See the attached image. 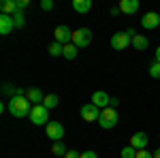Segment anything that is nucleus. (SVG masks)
<instances>
[{
    "label": "nucleus",
    "mask_w": 160,
    "mask_h": 158,
    "mask_svg": "<svg viewBox=\"0 0 160 158\" xmlns=\"http://www.w3.org/2000/svg\"><path fill=\"white\" fill-rule=\"evenodd\" d=\"M137 158H154V154H149L148 150H137Z\"/></svg>",
    "instance_id": "27"
},
{
    "label": "nucleus",
    "mask_w": 160,
    "mask_h": 158,
    "mask_svg": "<svg viewBox=\"0 0 160 158\" xmlns=\"http://www.w3.org/2000/svg\"><path fill=\"white\" fill-rule=\"evenodd\" d=\"M92 105H96L100 111L102 109H107L111 105V96L107 94V92H102V90H98V92H94L92 94Z\"/></svg>",
    "instance_id": "9"
},
{
    "label": "nucleus",
    "mask_w": 160,
    "mask_h": 158,
    "mask_svg": "<svg viewBox=\"0 0 160 158\" xmlns=\"http://www.w3.org/2000/svg\"><path fill=\"white\" fill-rule=\"evenodd\" d=\"M13 28H15L13 15H0V34H9Z\"/></svg>",
    "instance_id": "13"
},
{
    "label": "nucleus",
    "mask_w": 160,
    "mask_h": 158,
    "mask_svg": "<svg viewBox=\"0 0 160 158\" xmlns=\"http://www.w3.org/2000/svg\"><path fill=\"white\" fill-rule=\"evenodd\" d=\"M26 98H28L30 103H34V105H43V100H45V94H43L38 88H30V90L26 92Z\"/></svg>",
    "instance_id": "14"
},
{
    "label": "nucleus",
    "mask_w": 160,
    "mask_h": 158,
    "mask_svg": "<svg viewBox=\"0 0 160 158\" xmlns=\"http://www.w3.org/2000/svg\"><path fill=\"white\" fill-rule=\"evenodd\" d=\"M92 43V30L90 28H79V30H75L73 32V45L77 47H88Z\"/></svg>",
    "instance_id": "5"
},
{
    "label": "nucleus",
    "mask_w": 160,
    "mask_h": 158,
    "mask_svg": "<svg viewBox=\"0 0 160 158\" xmlns=\"http://www.w3.org/2000/svg\"><path fill=\"white\" fill-rule=\"evenodd\" d=\"M49 109L45 105H32V113H30V122L34 126H47L49 124Z\"/></svg>",
    "instance_id": "3"
},
{
    "label": "nucleus",
    "mask_w": 160,
    "mask_h": 158,
    "mask_svg": "<svg viewBox=\"0 0 160 158\" xmlns=\"http://www.w3.org/2000/svg\"><path fill=\"white\" fill-rule=\"evenodd\" d=\"M0 9H2V15H15V13L19 11V7H17V0H2Z\"/></svg>",
    "instance_id": "15"
},
{
    "label": "nucleus",
    "mask_w": 160,
    "mask_h": 158,
    "mask_svg": "<svg viewBox=\"0 0 160 158\" xmlns=\"http://www.w3.org/2000/svg\"><path fill=\"white\" fill-rule=\"evenodd\" d=\"M158 30H160V26H158Z\"/></svg>",
    "instance_id": "35"
},
{
    "label": "nucleus",
    "mask_w": 160,
    "mask_h": 158,
    "mask_svg": "<svg viewBox=\"0 0 160 158\" xmlns=\"http://www.w3.org/2000/svg\"><path fill=\"white\" fill-rule=\"evenodd\" d=\"M66 147H64V143L62 141H56L53 145H51V154H56V156H66Z\"/></svg>",
    "instance_id": "20"
},
{
    "label": "nucleus",
    "mask_w": 160,
    "mask_h": 158,
    "mask_svg": "<svg viewBox=\"0 0 160 158\" xmlns=\"http://www.w3.org/2000/svg\"><path fill=\"white\" fill-rule=\"evenodd\" d=\"M154 56H156V62H160V47H156V51H154Z\"/></svg>",
    "instance_id": "33"
},
{
    "label": "nucleus",
    "mask_w": 160,
    "mask_h": 158,
    "mask_svg": "<svg viewBox=\"0 0 160 158\" xmlns=\"http://www.w3.org/2000/svg\"><path fill=\"white\" fill-rule=\"evenodd\" d=\"M118 103H120V100L113 96V98H111V105H109V107H113V109H115V107H118Z\"/></svg>",
    "instance_id": "31"
},
{
    "label": "nucleus",
    "mask_w": 160,
    "mask_h": 158,
    "mask_svg": "<svg viewBox=\"0 0 160 158\" xmlns=\"http://www.w3.org/2000/svg\"><path fill=\"white\" fill-rule=\"evenodd\" d=\"M79 156H81L79 152H75V150H68V152H66V156H64V158H79Z\"/></svg>",
    "instance_id": "29"
},
{
    "label": "nucleus",
    "mask_w": 160,
    "mask_h": 158,
    "mask_svg": "<svg viewBox=\"0 0 160 158\" xmlns=\"http://www.w3.org/2000/svg\"><path fill=\"white\" fill-rule=\"evenodd\" d=\"M118 111L113 109V107H107V109L100 111V118H98V124L100 128H105V130H109V128H113L115 124H118Z\"/></svg>",
    "instance_id": "4"
},
{
    "label": "nucleus",
    "mask_w": 160,
    "mask_h": 158,
    "mask_svg": "<svg viewBox=\"0 0 160 158\" xmlns=\"http://www.w3.org/2000/svg\"><path fill=\"white\" fill-rule=\"evenodd\" d=\"M9 111H11L15 118H30L32 107H30V100L26 96H13L9 100Z\"/></svg>",
    "instance_id": "1"
},
{
    "label": "nucleus",
    "mask_w": 160,
    "mask_h": 158,
    "mask_svg": "<svg viewBox=\"0 0 160 158\" xmlns=\"http://www.w3.org/2000/svg\"><path fill=\"white\" fill-rule=\"evenodd\" d=\"M28 4H30L28 0H17V7H19V11H24V9L28 7Z\"/></svg>",
    "instance_id": "30"
},
{
    "label": "nucleus",
    "mask_w": 160,
    "mask_h": 158,
    "mask_svg": "<svg viewBox=\"0 0 160 158\" xmlns=\"http://www.w3.org/2000/svg\"><path fill=\"white\" fill-rule=\"evenodd\" d=\"M41 9H43V11H51V9H53V0H43V2H41Z\"/></svg>",
    "instance_id": "26"
},
{
    "label": "nucleus",
    "mask_w": 160,
    "mask_h": 158,
    "mask_svg": "<svg viewBox=\"0 0 160 158\" xmlns=\"http://www.w3.org/2000/svg\"><path fill=\"white\" fill-rule=\"evenodd\" d=\"M58 103H60L58 94H47V96H45V100H43V105H45L47 109H53V107H58Z\"/></svg>",
    "instance_id": "19"
},
{
    "label": "nucleus",
    "mask_w": 160,
    "mask_h": 158,
    "mask_svg": "<svg viewBox=\"0 0 160 158\" xmlns=\"http://www.w3.org/2000/svg\"><path fill=\"white\" fill-rule=\"evenodd\" d=\"M154 158H160V147L156 150V152H154Z\"/></svg>",
    "instance_id": "34"
},
{
    "label": "nucleus",
    "mask_w": 160,
    "mask_h": 158,
    "mask_svg": "<svg viewBox=\"0 0 160 158\" xmlns=\"http://www.w3.org/2000/svg\"><path fill=\"white\" fill-rule=\"evenodd\" d=\"M2 92H4V94H7V96H17V88H13L11 84H4L2 85Z\"/></svg>",
    "instance_id": "25"
},
{
    "label": "nucleus",
    "mask_w": 160,
    "mask_h": 158,
    "mask_svg": "<svg viewBox=\"0 0 160 158\" xmlns=\"http://www.w3.org/2000/svg\"><path fill=\"white\" fill-rule=\"evenodd\" d=\"M64 54V45H60V43H51L49 45V56H53V58H58V56H62Z\"/></svg>",
    "instance_id": "21"
},
{
    "label": "nucleus",
    "mask_w": 160,
    "mask_h": 158,
    "mask_svg": "<svg viewBox=\"0 0 160 158\" xmlns=\"http://www.w3.org/2000/svg\"><path fill=\"white\" fill-rule=\"evenodd\" d=\"M141 26L145 28V30H154V28H158L160 26V15L158 13H145L143 17H141Z\"/></svg>",
    "instance_id": "10"
},
{
    "label": "nucleus",
    "mask_w": 160,
    "mask_h": 158,
    "mask_svg": "<svg viewBox=\"0 0 160 158\" xmlns=\"http://www.w3.org/2000/svg\"><path fill=\"white\" fill-rule=\"evenodd\" d=\"M73 9L77 13H88L92 9V0H73Z\"/></svg>",
    "instance_id": "17"
},
{
    "label": "nucleus",
    "mask_w": 160,
    "mask_h": 158,
    "mask_svg": "<svg viewBox=\"0 0 160 158\" xmlns=\"http://www.w3.org/2000/svg\"><path fill=\"white\" fill-rule=\"evenodd\" d=\"M137 32L130 28V30H126V32H115L113 37H111V47L113 49H126L128 45H132V37H135Z\"/></svg>",
    "instance_id": "2"
},
{
    "label": "nucleus",
    "mask_w": 160,
    "mask_h": 158,
    "mask_svg": "<svg viewBox=\"0 0 160 158\" xmlns=\"http://www.w3.org/2000/svg\"><path fill=\"white\" fill-rule=\"evenodd\" d=\"M79 158H98V154H96V152H92V150H88V152H83Z\"/></svg>",
    "instance_id": "28"
},
{
    "label": "nucleus",
    "mask_w": 160,
    "mask_h": 158,
    "mask_svg": "<svg viewBox=\"0 0 160 158\" xmlns=\"http://www.w3.org/2000/svg\"><path fill=\"white\" fill-rule=\"evenodd\" d=\"M132 47L139 49V51H143V49L149 47V41L143 37V34H135V37H132Z\"/></svg>",
    "instance_id": "16"
},
{
    "label": "nucleus",
    "mask_w": 160,
    "mask_h": 158,
    "mask_svg": "<svg viewBox=\"0 0 160 158\" xmlns=\"http://www.w3.org/2000/svg\"><path fill=\"white\" fill-rule=\"evenodd\" d=\"M13 22H15V28H24V26H26L24 11H17V13H15V15H13Z\"/></svg>",
    "instance_id": "22"
},
{
    "label": "nucleus",
    "mask_w": 160,
    "mask_h": 158,
    "mask_svg": "<svg viewBox=\"0 0 160 158\" xmlns=\"http://www.w3.org/2000/svg\"><path fill=\"white\" fill-rule=\"evenodd\" d=\"M77 51H79V47L73 45V43H68V45H64V54H62V56H64L66 60H75V58H77Z\"/></svg>",
    "instance_id": "18"
},
{
    "label": "nucleus",
    "mask_w": 160,
    "mask_h": 158,
    "mask_svg": "<svg viewBox=\"0 0 160 158\" xmlns=\"http://www.w3.org/2000/svg\"><path fill=\"white\" fill-rule=\"evenodd\" d=\"M118 7H120V11L124 15H135L139 11V0H122Z\"/></svg>",
    "instance_id": "11"
},
{
    "label": "nucleus",
    "mask_w": 160,
    "mask_h": 158,
    "mask_svg": "<svg viewBox=\"0 0 160 158\" xmlns=\"http://www.w3.org/2000/svg\"><path fill=\"white\" fill-rule=\"evenodd\" d=\"M148 141H149V137L145 133H135L132 137H130V145L135 147V150H145Z\"/></svg>",
    "instance_id": "12"
},
{
    "label": "nucleus",
    "mask_w": 160,
    "mask_h": 158,
    "mask_svg": "<svg viewBox=\"0 0 160 158\" xmlns=\"http://www.w3.org/2000/svg\"><path fill=\"white\" fill-rule=\"evenodd\" d=\"M120 156H122V158H137V150L132 145H126V147H122Z\"/></svg>",
    "instance_id": "24"
},
{
    "label": "nucleus",
    "mask_w": 160,
    "mask_h": 158,
    "mask_svg": "<svg viewBox=\"0 0 160 158\" xmlns=\"http://www.w3.org/2000/svg\"><path fill=\"white\" fill-rule=\"evenodd\" d=\"M81 118H83L86 122H98V118H100V109L96 107V105L88 103V105H83V107H81Z\"/></svg>",
    "instance_id": "8"
},
{
    "label": "nucleus",
    "mask_w": 160,
    "mask_h": 158,
    "mask_svg": "<svg viewBox=\"0 0 160 158\" xmlns=\"http://www.w3.org/2000/svg\"><path fill=\"white\" fill-rule=\"evenodd\" d=\"M149 77H152V79H160V62H152V64H149Z\"/></svg>",
    "instance_id": "23"
},
{
    "label": "nucleus",
    "mask_w": 160,
    "mask_h": 158,
    "mask_svg": "<svg viewBox=\"0 0 160 158\" xmlns=\"http://www.w3.org/2000/svg\"><path fill=\"white\" fill-rule=\"evenodd\" d=\"M53 37H56V43L68 45V43H73V30H71L68 26H58V28L53 30Z\"/></svg>",
    "instance_id": "6"
},
{
    "label": "nucleus",
    "mask_w": 160,
    "mask_h": 158,
    "mask_svg": "<svg viewBox=\"0 0 160 158\" xmlns=\"http://www.w3.org/2000/svg\"><path fill=\"white\" fill-rule=\"evenodd\" d=\"M118 13H122V11H120V7H111V15H118Z\"/></svg>",
    "instance_id": "32"
},
{
    "label": "nucleus",
    "mask_w": 160,
    "mask_h": 158,
    "mask_svg": "<svg viewBox=\"0 0 160 158\" xmlns=\"http://www.w3.org/2000/svg\"><path fill=\"white\" fill-rule=\"evenodd\" d=\"M45 130H47V137H49L53 143L60 141V139H64V126H62L60 122H49V124L45 126Z\"/></svg>",
    "instance_id": "7"
}]
</instances>
